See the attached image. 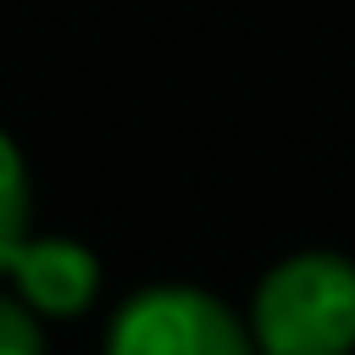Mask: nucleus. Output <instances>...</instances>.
Instances as JSON below:
<instances>
[{
    "label": "nucleus",
    "mask_w": 355,
    "mask_h": 355,
    "mask_svg": "<svg viewBox=\"0 0 355 355\" xmlns=\"http://www.w3.org/2000/svg\"><path fill=\"white\" fill-rule=\"evenodd\" d=\"M255 355H355V261L300 250L266 266L250 294Z\"/></svg>",
    "instance_id": "f257e3e1"
},
{
    "label": "nucleus",
    "mask_w": 355,
    "mask_h": 355,
    "mask_svg": "<svg viewBox=\"0 0 355 355\" xmlns=\"http://www.w3.org/2000/svg\"><path fill=\"white\" fill-rule=\"evenodd\" d=\"M105 355H255V338L216 294L194 283H150L116 305Z\"/></svg>",
    "instance_id": "f03ea898"
},
{
    "label": "nucleus",
    "mask_w": 355,
    "mask_h": 355,
    "mask_svg": "<svg viewBox=\"0 0 355 355\" xmlns=\"http://www.w3.org/2000/svg\"><path fill=\"white\" fill-rule=\"evenodd\" d=\"M6 277H11V294L33 316H55V322L83 316L94 305V294H100V261H94V250L78 244V239H61V233H44V239L28 233V244L11 255Z\"/></svg>",
    "instance_id": "7ed1b4c3"
},
{
    "label": "nucleus",
    "mask_w": 355,
    "mask_h": 355,
    "mask_svg": "<svg viewBox=\"0 0 355 355\" xmlns=\"http://www.w3.org/2000/svg\"><path fill=\"white\" fill-rule=\"evenodd\" d=\"M22 244H28V166L11 133L0 128V277Z\"/></svg>",
    "instance_id": "20e7f679"
},
{
    "label": "nucleus",
    "mask_w": 355,
    "mask_h": 355,
    "mask_svg": "<svg viewBox=\"0 0 355 355\" xmlns=\"http://www.w3.org/2000/svg\"><path fill=\"white\" fill-rule=\"evenodd\" d=\"M0 355H44V327L17 294H0Z\"/></svg>",
    "instance_id": "39448f33"
}]
</instances>
